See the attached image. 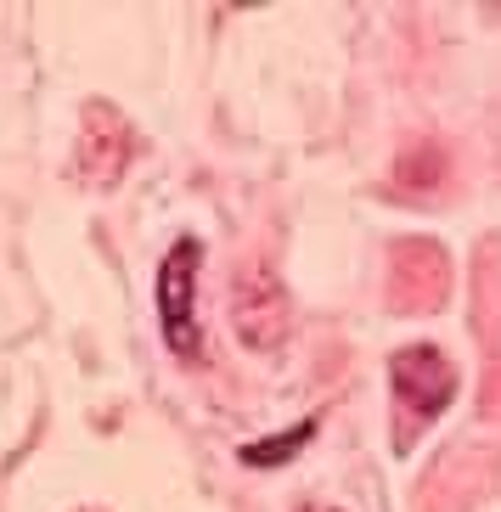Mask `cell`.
Wrapping results in <instances>:
<instances>
[{
  "label": "cell",
  "instance_id": "obj_1",
  "mask_svg": "<svg viewBox=\"0 0 501 512\" xmlns=\"http://www.w3.org/2000/svg\"><path fill=\"white\" fill-rule=\"evenodd\" d=\"M198 265H203V248L198 237H181L169 248L164 271H158V321H164V344L192 361L198 355Z\"/></svg>",
  "mask_w": 501,
  "mask_h": 512
},
{
  "label": "cell",
  "instance_id": "obj_2",
  "mask_svg": "<svg viewBox=\"0 0 501 512\" xmlns=\"http://www.w3.org/2000/svg\"><path fill=\"white\" fill-rule=\"evenodd\" d=\"M451 394H456V372L440 349L417 344L406 355H395V400H400V417H411V428H423V422L440 417Z\"/></svg>",
  "mask_w": 501,
  "mask_h": 512
},
{
  "label": "cell",
  "instance_id": "obj_3",
  "mask_svg": "<svg viewBox=\"0 0 501 512\" xmlns=\"http://www.w3.org/2000/svg\"><path fill=\"white\" fill-rule=\"evenodd\" d=\"M130 124L113 113V107H91V119H85V136H79V158H74V175L79 181H96V158H107V186L124 175V164H130Z\"/></svg>",
  "mask_w": 501,
  "mask_h": 512
},
{
  "label": "cell",
  "instance_id": "obj_4",
  "mask_svg": "<svg viewBox=\"0 0 501 512\" xmlns=\"http://www.w3.org/2000/svg\"><path fill=\"white\" fill-rule=\"evenodd\" d=\"M282 321H288L282 287H276L271 276H248V282L237 287V332H243V344L271 349L276 338H282Z\"/></svg>",
  "mask_w": 501,
  "mask_h": 512
},
{
  "label": "cell",
  "instance_id": "obj_5",
  "mask_svg": "<svg viewBox=\"0 0 501 512\" xmlns=\"http://www.w3.org/2000/svg\"><path fill=\"white\" fill-rule=\"evenodd\" d=\"M299 439H310V422H304L299 434H288V439H276V445H248L243 451V462H254V467H276V456H288Z\"/></svg>",
  "mask_w": 501,
  "mask_h": 512
},
{
  "label": "cell",
  "instance_id": "obj_6",
  "mask_svg": "<svg viewBox=\"0 0 501 512\" xmlns=\"http://www.w3.org/2000/svg\"><path fill=\"white\" fill-rule=\"evenodd\" d=\"M304 512H338V507H304Z\"/></svg>",
  "mask_w": 501,
  "mask_h": 512
}]
</instances>
